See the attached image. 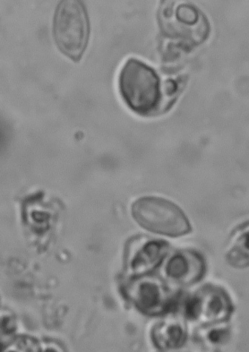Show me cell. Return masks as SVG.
Instances as JSON below:
<instances>
[{"instance_id":"6da1fadb","label":"cell","mask_w":249,"mask_h":352,"mask_svg":"<svg viewBox=\"0 0 249 352\" xmlns=\"http://www.w3.org/2000/svg\"><path fill=\"white\" fill-rule=\"evenodd\" d=\"M120 96L134 113L143 117L156 114L162 102L160 78L150 65L135 58L127 60L118 80Z\"/></svg>"},{"instance_id":"7a4b0ae2","label":"cell","mask_w":249,"mask_h":352,"mask_svg":"<svg viewBox=\"0 0 249 352\" xmlns=\"http://www.w3.org/2000/svg\"><path fill=\"white\" fill-rule=\"evenodd\" d=\"M55 44L64 56L80 61L90 38V21L82 0H61L54 20Z\"/></svg>"},{"instance_id":"3957f363","label":"cell","mask_w":249,"mask_h":352,"mask_svg":"<svg viewBox=\"0 0 249 352\" xmlns=\"http://www.w3.org/2000/svg\"><path fill=\"white\" fill-rule=\"evenodd\" d=\"M137 224L153 233L170 237L186 235L191 226L185 213L173 201L155 196H146L132 205Z\"/></svg>"},{"instance_id":"277c9868","label":"cell","mask_w":249,"mask_h":352,"mask_svg":"<svg viewBox=\"0 0 249 352\" xmlns=\"http://www.w3.org/2000/svg\"><path fill=\"white\" fill-rule=\"evenodd\" d=\"M204 265L201 257L192 252H177L168 261V277L182 285H191L203 276Z\"/></svg>"},{"instance_id":"5b68a950","label":"cell","mask_w":249,"mask_h":352,"mask_svg":"<svg viewBox=\"0 0 249 352\" xmlns=\"http://www.w3.org/2000/svg\"><path fill=\"white\" fill-rule=\"evenodd\" d=\"M166 248L164 243L153 240L144 243L131 261L132 270L140 273L155 267L166 254Z\"/></svg>"},{"instance_id":"8992f818","label":"cell","mask_w":249,"mask_h":352,"mask_svg":"<svg viewBox=\"0 0 249 352\" xmlns=\"http://www.w3.org/2000/svg\"><path fill=\"white\" fill-rule=\"evenodd\" d=\"M133 298L136 306L145 314L158 312L164 305L162 289L154 282L144 281L140 283L135 291Z\"/></svg>"},{"instance_id":"52a82bcc","label":"cell","mask_w":249,"mask_h":352,"mask_svg":"<svg viewBox=\"0 0 249 352\" xmlns=\"http://www.w3.org/2000/svg\"><path fill=\"white\" fill-rule=\"evenodd\" d=\"M153 340L160 348L175 349L182 346L185 340V333L179 324L164 322L154 329Z\"/></svg>"},{"instance_id":"ba28073f","label":"cell","mask_w":249,"mask_h":352,"mask_svg":"<svg viewBox=\"0 0 249 352\" xmlns=\"http://www.w3.org/2000/svg\"><path fill=\"white\" fill-rule=\"evenodd\" d=\"M208 300H202L197 298V309H199V316L201 315L204 309L205 316L209 319L221 320L228 315L229 311L228 300L221 294H213L208 296Z\"/></svg>"},{"instance_id":"9c48e42d","label":"cell","mask_w":249,"mask_h":352,"mask_svg":"<svg viewBox=\"0 0 249 352\" xmlns=\"http://www.w3.org/2000/svg\"><path fill=\"white\" fill-rule=\"evenodd\" d=\"M223 331H215L211 332L210 334V339L212 342H219L222 338L221 335L223 334Z\"/></svg>"}]
</instances>
